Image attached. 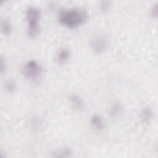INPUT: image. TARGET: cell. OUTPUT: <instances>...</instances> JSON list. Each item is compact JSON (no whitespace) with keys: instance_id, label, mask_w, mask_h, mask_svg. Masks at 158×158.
Instances as JSON below:
<instances>
[{"instance_id":"cell-15","label":"cell","mask_w":158,"mask_h":158,"mask_svg":"<svg viewBox=\"0 0 158 158\" xmlns=\"http://www.w3.org/2000/svg\"><path fill=\"white\" fill-rule=\"evenodd\" d=\"M6 69V65L5 63V61L4 60V59L1 57V62H0V71L1 73H2Z\"/></svg>"},{"instance_id":"cell-7","label":"cell","mask_w":158,"mask_h":158,"mask_svg":"<svg viewBox=\"0 0 158 158\" xmlns=\"http://www.w3.org/2000/svg\"><path fill=\"white\" fill-rule=\"evenodd\" d=\"M70 51L67 48H63L60 49L57 54V60L59 64L65 63L69 58Z\"/></svg>"},{"instance_id":"cell-14","label":"cell","mask_w":158,"mask_h":158,"mask_svg":"<svg viewBox=\"0 0 158 158\" xmlns=\"http://www.w3.org/2000/svg\"><path fill=\"white\" fill-rule=\"evenodd\" d=\"M158 14V10H157V6L155 4L154 6L152 7L151 9V15L152 17H157Z\"/></svg>"},{"instance_id":"cell-13","label":"cell","mask_w":158,"mask_h":158,"mask_svg":"<svg viewBox=\"0 0 158 158\" xmlns=\"http://www.w3.org/2000/svg\"><path fill=\"white\" fill-rule=\"evenodd\" d=\"M110 2L108 1H103L101 2L100 7L102 12H106L108 11V10L110 9Z\"/></svg>"},{"instance_id":"cell-2","label":"cell","mask_w":158,"mask_h":158,"mask_svg":"<svg viewBox=\"0 0 158 158\" xmlns=\"http://www.w3.org/2000/svg\"><path fill=\"white\" fill-rule=\"evenodd\" d=\"M25 17L27 21V35L30 38H35L40 32V11L36 7L30 6L26 9Z\"/></svg>"},{"instance_id":"cell-9","label":"cell","mask_w":158,"mask_h":158,"mask_svg":"<svg viewBox=\"0 0 158 158\" xmlns=\"http://www.w3.org/2000/svg\"><path fill=\"white\" fill-rule=\"evenodd\" d=\"M70 101L75 109L79 110L83 107V101L80 96L77 94H72L69 98Z\"/></svg>"},{"instance_id":"cell-10","label":"cell","mask_w":158,"mask_h":158,"mask_svg":"<svg viewBox=\"0 0 158 158\" xmlns=\"http://www.w3.org/2000/svg\"><path fill=\"white\" fill-rule=\"evenodd\" d=\"M122 111V106L118 102L114 103L109 109V115L111 117L117 116Z\"/></svg>"},{"instance_id":"cell-12","label":"cell","mask_w":158,"mask_h":158,"mask_svg":"<svg viewBox=\"0 0 158 158\" xmlns=\"http://www.w3.org/2000/svg\"><path fill=\"white\" fill-rule=\"evenodd\" d=\"M5 88L9 93H13L15 91L17 88V85L15 82L13 80H9L5 83Z\"/></svg>"},{"instance_id":"cell-1","label":"cell","mask_w":158,"mask_h":158,"mask_svg":"<svg viewBox=\"0 0 158 158\" xmlns=\"http://www.w3.org/2000/svg\"><path fill=\"white\" fill-rule=\"evenodd\" d=\"M87 17L86 10L78 8L62 9L58 14L59 23L70 28H77L82 25L85 22Z\"/></svg>"},{"instance_id":"cell-6","label":"cell","mask_w":158,"mask_h":158,"mask_svg":"<svg viewBox=\"0 0 158 158\" xmlns=\"http://www.w3.org/2000/svg\"><path fill=\"white\" fill-rule=\"evenodd\" d=\"M140 118L143 122L148 123L153 117V112L149 107H145L141 109L139 113Z\"/></svg>"},{"instance_id":"cell-5","label":"cell","mask_w":158,"mask_h":158,"mask_svg":"<svg viewBox=\"0 0 158 158\" xmlns=\"http://www.w3.org/2000/svg\"><path fill=\"white\" fill-rule=\"evenodd\" d=\"M91 125L97 130H102L105 127L104 121L102 117L99 115H93L90 120Z\"/></svg>"},{"instance_id":"cell-4","label":"cell","mask_w":158,"mask_h":158,"mask_svg":"<svg viewBox=\"0 0 158 158\" xmlns=\"http://www.w3.org/2000/svg\"><path fill=\"white\" fill-rule=\"evenodd\" d=\"M108 38L102 35H95L90 41V47L92 51L98 54L104 53L109 48Z\"/></svg>"},{"instance_id":"cell-8","label":"cell","mask_w":158,"mask_h":158,"mask_svg":"<svg viewBox=\"0 0 158 158\" xmlns=\"http://www.w3.org/2000/svg\"><path fill=\"white\" fill-rule=\"evenodd\" d=\"M1 28L2 33L5 35H9L12 33V25L7 19H3L1 20Z\"/></svg>"},{"instance_id":"cell-3","label":"cell","mask_w":158,"mask_h":158,"mask_svg":"<svg viewBox=\"0 0 158 158\" xmlns=\"http://www.w3.org/2000/svg\"><path fill=\"white\" fill-rule=\"evenodd\" d=\"M22 71L26 78L35 81L40 77L42 73V68L36 60H30L25 63Z\"/></svg>"},{"instance_id":"cell-11","label":"cell","mask_w":158,"mask_h":158,"mask_svg":"<svg viewBox=\"0 0 158 158\" xmlns=\"http://www.w3.org/2000/svg\"><path fill=\"white\" fill-rule=\"evenodd\" d=\"M72 152L70 149L65 148L63 149H61L60 151L54 153L53 157H57V158H67V157H70L72 156Z\"/></svg>"}]
</instances>
